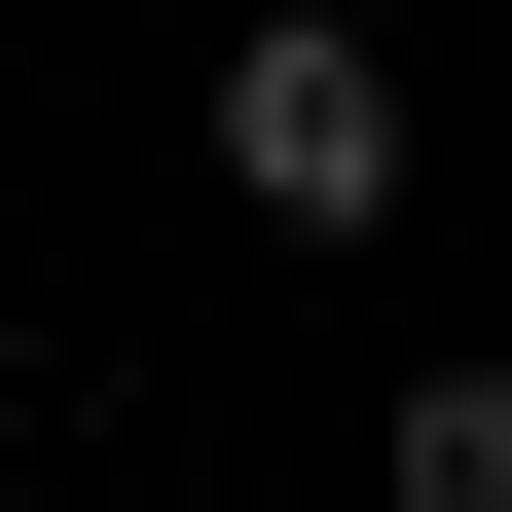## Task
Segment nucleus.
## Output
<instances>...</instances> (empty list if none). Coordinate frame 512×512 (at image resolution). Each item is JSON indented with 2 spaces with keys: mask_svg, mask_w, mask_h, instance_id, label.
Instances as JSON below:
<instances>
[{
  "mask_svg": "<svg viewBox=\"0 0 512 512\" xmlns=\"http://www.w3.org/2000/svg\"><path fill=\"white\" fill-rule=\"evenodd\" d=\"M220 183H256L293 256H330V220H403V74H366L330 0H256V37H220Z\"/></svg>",
  "mask_w": 512,
  "mask_h": 512,
  "instance_id": "1",
  "label": "nucleus"
},
{
  "mask_svg": "<svg viewBox=\"0 0 512 512\" xmlns=\"http://www.w3.org/2000/svg\"><path fill=\"white\" fill-rule=\"evenodd\" d=\"M403 512H512V366H439V403H403Z\"/></svg>",
  "mask_w": 512,
  "mask_h": 512,
  "instance_id": "2",
  "label": "nucleus"
}]
</instances>
